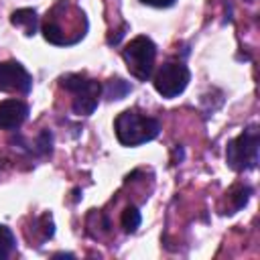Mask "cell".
I'll use <instances>...</instances> for the list:
<instances>
[{"instance_id": "cell-1", "label": "cell", "mask_w": 260, "mask_h": 260, "mask_svg": "<svg viewBox=\"0 0 260 260\" xmlns=\"http://www.w3.org/2000/svg\"><path fill=\"white\" fill-rule=\"evenodd\" d=\"M116 138L124 146H138L144 142H150L158 136L160 124L156 118L146 116L138 110H124L114 120Z\"/></svg>"}, {"instance_id": "cell-2", "label": "cell", "mask_w": 260, "mask_h": 260, "mask_svg": "<svg viewBox=\"0 0 260 260\" xmlns=\"http://www.w3.org/2000/svg\"><path fill=\"white\" fill-rule=\"evenodd\" d=\"M260 144V132L256 126L246 128L236 138L228 142L225 148V160L232 171H252L258 165V146Z\"/></svg>"}, {"instance_id": "cell-3", "label": "cell", "mask_w": 260, "mask_h": 260, "mask_svg": "<svg viewBox=\"0 0 260 260\" xmlns=\"http://www.w3.org/2000/svg\"><path fill=\"white\" fill-rule=\"evenodd\" d=\"M61 85L73 93L71 108L77 116H89L98 108L100 95H102V85L95 79L85 77L83 73H67L61 77Z\"/></svg>"}, {"instance_id": "cell-4", "label": "cell", "mask_w": 260, "mask_h": 260, "mask_svg": "<svg viewBox=\"0 0 260 260\" xmlns=\"http://www.w3.org/2000/svg\"><path fill=\"white\" fill-rule=\"evenodd\" d=\"M122 59L132 77H136L138 81H146V79H150L152 69H154L156 45L152 43V39L138 35L124 47Z\"/></svg>"}, {"instance_id": "cell-5", "label": "cell", "mask_w": 260, "mask_h": 260, "mask_svg": "<svg viewBox=\"0 0 260 260\" xmlns=\"http://www.w3.org/2000/svg\"><path fill=\"white\" fill-rule=\"evenodd\" d=\"M191 73L189 67L181 61H167L158 67V71L152 77L154 89L162 95V98H177L185 91V87L189 85Z\"/></svg>"}, {"instance_id": "cell-6", "label": "cell", "mask_w": 260, "mask_h": 260, "mask_svg": "<svg viewBox=\"0 0 260 260\" xmlns=\"http://www.w3.org/2000/svg\"><path fill=\"white\" fill-rule=\"evenodd\" d=\"M30 89H32V77L18 61L0 63V91L28 93Z\"/></svg>"}, {"instance_id": "cell-7", "label": "cell", "mask_w": 260, "mask_h": 260, "mask_svg": "<svg viewBox=\"0 0 260 260\" xmlns=\"http://www.w3.org/2000/svg\"><path fill=\"white\" fill-rule=\"evenodd\" d=\"M28 106L20 100H4L0 102V128L2 130H16L28 118Z\"/></svg>"}, {"instance_id": "cell-8", "label": "cell", "mask_w": 260, "mask_h": 260, "mask_svg": "<svg viewBox=\"0 0 260 260\" xmlns=\"http://www.w3.org/2000/svg\"><path fill=\"white\" fill-rule=\"evenodd\" d=\"M10 22L24 30L26 37H32L39 28V16L35 8H18L10 14Z\"/></svg>"}, {"instance_id": "cell-9", "label": "cell", "mask_w": 260, "mask_h": 260, "mask_svg": "<svg viewBox=\"0 0 260 260\" xmlns=\"http://www.w3.org/2000/svg\"><path fill=\"white\" fill-rule=\"evenodd\" d=\"M250 195H252V189L248 185H236V187H232L228 191V199L232 201V205H230V211H225V213H236L238 209H242L248 203Z\"/></svg>"}, {"instance_id": "cell-10", "label": "cell", "mask_w": 260, "mask_h": 260, "mask_svg": "<svg viewBox=\"0 0 260 260\" xmlns=\"http://www.w3.org/2000/svg\"><path fill=\"white\" fill-rule=\"evenodd\" d=\"M140 221H142V215H140V211H138L136 205L124 207V211H122V215H120V223H122L124 232H128V234L136 232V230L140 228Z\"/></svg>"}, {"instance_id": "cell-11", "label": "cell", "mask_w": 260, "mask_h": 260, "mask_svg": "<svg viewBox=\"0 0 260 260\" xmlns=\"http://www.w3.org/2000/svg\"><path fill=\"white\" fill-rule=\"evenodd\" d=\"M104 91H106V95H108L110 100H122L126 93L132 91V85H130L128 81L120 79V77H112V79H108Z\"/></svg>"}, {"instance_id": "cell-12", "label": "cell", "mask_w": 260, "mask_h": 260, "mask_svg": "<svg viewBox=\"0 0 260 260\" xmlns=\"http://www.w3.org/2000/svg\"><path fill=\"white\" fill-rule=\"evenodd\" d=\"M14 248H16V238H14L12 230L0 223V260L8 258Z\"/></svg>"}, {"instance_id": "cell-13", "label": "cell", "mask_w": 260, "mask_h": 260, "mask_svg": "<svg viewBox=\"0 0 260 260\" xmlns=\"http://www.w3.org/2000/svg\"><path fill=\"white\" fill-rule=\"evenodd\" d=\"M51 144H53V134L49 132V130H43L39 136H37V140H35V148L30 150V152H35V154H49L51 152Z\"/></svg>"}, {"instance_id": "cell-14", "label": "cell", "mask_w": 260, "mask_h": 260, "mask_svg": "<svg viewBox=\"0 0 260 260\" xmlns=\"http://www.w3.org/2000/svg\"><path fill=\"white\" fill-rule=\"evenodd\" d=\"M142 4H148V6H156V8H169L173 6L177 0H140Z\"/></svg>"}, {"instance_id": "cell-15", "label": "cell", "mask_w": 260, "mask_h": 260, "mask_svg": "<svg viewBox=\"0 0 260 260\" xmlns=\"http://www.w3.org/2000/svg\"><path fill=\"white\" fill-rule=\"evenodd\" d=\"M126 28H128V26L124 24V26H122V28L116 32V37H110V39H108V45H118V43H120V39L124 37V30H126Z\"/></svg>"}, {"instance_id": "cell-16", "label": "cell", "mask_w": 260, "mask_h": 260, "mask_svg": "<svg viewBox=\"0 0 260 260\" xmlns=\"http://www.w3.org/2000/svg\"><path fill=\"white\" fill-rule=\"evenodd\" d=\"M53 258H73V254H69V252H57V254H53Z\"/></svg>"}]
</instances>
